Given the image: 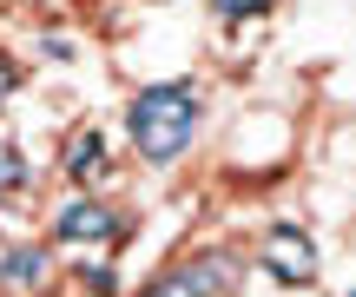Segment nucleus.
<instances>
[{"label": "nucleus", "mask_w": 356, "mask_h": 297, "mask_svg": "<svg viewBox=\"0 0 356 297\" xmlns=\"http://www.w3.org/2000/svg\"><path fill=\"white\" fill-rule=\"evenodd\" d=\"M198 86H185V79H172V86H145L139 99L126 106V126H132V145H139V159H152V166H172L178 152L191 145V132H198Z\"/></svg>", "instance_id": "1"}, {"label": "nucleus", "mask_w": 356, "mask_h": 297, "mask_svg": "<svg viewBox=\"0 0 356 297\" xmlns=\"http://www.w3.org/2000/svg\"><path fill=\"white\" fill-rule=\"evenodd\" d=\"M231 278H238V258L231 251H204V258H185L165 278H152L145 297H225Z\"/></svg>", "instance_id": "2"}, {"label": "nucleus", "mask_w": 356, "mask_h": 297, "mask_svg": "<svg viewBox=\"0 0 356 297\" xmlns=\"http://www.w3.org/2000/svg\"><path fill=\"white\" fill-rule=\"evenodd\" d=\"M257 258L277 284H317V251H310V232H297V225H270Z\"/></svg>", "instance_id": "3"}, {"label": "nucleus", "mask_w": 356, "mask_h": 297, "mask_svg": "<svg viewBox=\"0 0 356 297\" xmlns=\"http://www.w3.org/2000/svg\"><path fill=\"white\" fill-rule=\"evenodd\" d=\"M53 232H60V245H92V238H119L126 225H119L99 198H73V205L60 211V225H53Z\"/></svg>", "instance_id": "4"}, {"label": "nucleus", "mask_w": 356, "mask_h": 297, "mask_svg": "<svg viewBox=\"0 0 356 297\" xmlns=\"http://www.w3.org/2000/svg\"><path fill=\"white\" fill-rule=\"evenodd\" d=\"M99 172H106V139H99V132H73V139H66V179L92 185Z\"/></svg>", "instance_id": "5"}, {"label": "nucleus", "mask_w": 356, "mask_h": 297, "mask_svg": "<svg viewBox=\"0 0 356 297\" xmlns=\"http://www.w3.org/2000/svg\"><path fill=\"white\" fill-rule=\"evenodd\" d=\"M47 271H53V258L40 245H13L7 258H0V284H13V291H20V284H40Z\"/></svg>", "instance_id": "6"}, {"label": "nucleus", "mask_w": 356, "mask_h": 297, "mask_svg": "<svg viewBox=\"0 0 356 297\" xmlns=\"http://www.w3.org/2000/svg\"><path fill=\"white\" fill-rule=\"evenodd\" d=\"M20 185H26V159L13 152L7 139H0V198H7V192H20Z\"/></svg>", "instance_id": "7"}, {"label": "nucleus", "mask_w": 356, "mask_h": 297, "mask_svg": "<svg viewBox=\"0 0 356 297\" xmlns=\"http://www.w3.org/2000/svg\"><path fill=\"white\" fill-rule=\"evenodd\" d=\"M277 0H211L218 20H257V13H270Z\"/></svg>", "instance_id": "8"}, {"label": "nucleus", "mask_w": 356, "mask_h": 297, "mask_svg": "<svg viewBox=\"0 0 356 297\" xmlns=\"http://www.w3.org/2000/svg\"><path fill=\"white\" fill-rule=\"evenodd\" d=\"M7 93H13V66L0 60V99H7Z\"/></svg>", "instance_id": "9"}]
</instances>
